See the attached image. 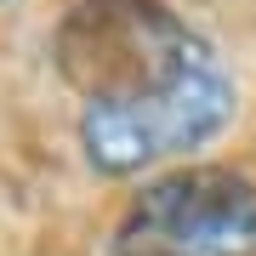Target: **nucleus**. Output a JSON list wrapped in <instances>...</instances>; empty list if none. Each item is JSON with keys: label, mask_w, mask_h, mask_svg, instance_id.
<instances>
[{"label": "nucleus", "mask_w": 256, "mask_h": 256, "mask_svg": "<svg viewBox=\"0 0 256 256\" xmlns=\"http://www.w3.org/2000/svg\"><path fill=\"white\" fill-rule=\"evenodd\" d=\"M234 108H239L234 80L205 52L160 86L86 97L80 148L102 176H131V171H148L160 160H176L188 148H205L210 137H222Z\"/></svg>", "instance_id": "obj_1"}, {"label": "nucleus", "mask_w": 256, "mask_h": 256, "mask_svg": "<svg viewBox=\"0 0 256 256\" xmlns=\"http://www.w3.org/2000/svg\"><path fill=\"white\" fill-rule=\"evenodd\" d=\"M120 256H256V182L222 165L148 182L120 222Z\"/></svg>", "instance_id": "obj_2"}]
</instances>
